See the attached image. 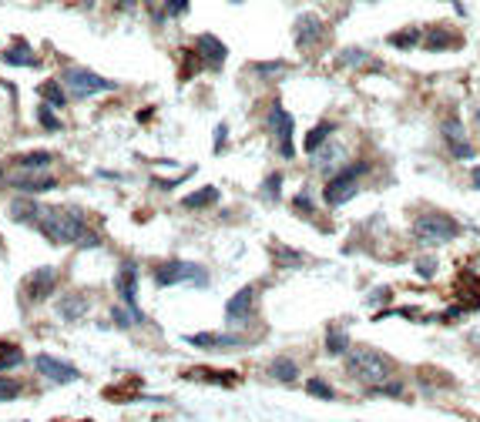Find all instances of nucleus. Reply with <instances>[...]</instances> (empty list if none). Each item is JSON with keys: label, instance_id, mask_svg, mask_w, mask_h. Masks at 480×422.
<instances>
[{"label": "nucleus", "instance_id": "1", "mask_svg": "<svg viewBox=\"0 0 480 422\" xmlns=\"http://www.w3.org/2000/svg\"><path fill=\"white\" fill-rule=\"evenodd\" d=\"M34 228L51 245H78V248H98L101 245V238L84 222V211L78 208H44Z\"/></svg>", "mask_w": 480, "mask_h": 422}, {"label": "nucleus", "instance_id": "2", "mask_svg": "<svg viewBox=\"0 0 480 422\" xmlns=\"http://www.w3.org/2000/svg\"><path fill=\"white\" fill-rule=\"evenodd\" d=\"M346 372L359 382H370V386H380L383 379L393 372V362L383 355V352H373V348H353L346 352Z\"/></svg>", "mask_w": 480, "mask_h": 422}, {"label": "nucleus", "instance_id": "3", "mask_svg": "<svg viewBox=\"0 0 480 422\" xmlns=\"http://www.w3.org/2000/svg\"><path fill=\"white\" fill-rule=\"evenodd\" d=\"M370 161H356V165H342L333 178H326V188H323V201L329 208H340L342 201H349V198H356V181L370 171Z\"/></svg>", "mask_w": 480, "mask_h": 422}, {"label": "nucleus", "instance_id": "4", "mask_svg": "<svg viewBox=\"0 0 480 422\" xmlns=\"http://www.w3.org/2000/svg\"><path fill=\"white\" fill-rule=\"evenodd\" d=\"M182 282H192V285L205 288L208 285V271L199 261H182V258H168L155 265V285L158 288H171V285H182Z\"/></svg>", "mask_w": 480, "mask_h": 422}, {"label": "nucleus", "instance_id": "5", "mask_svg": "<svg viewBox=\"0 0 480 422\" xmlns=\"http://www.w3.org/2000/svg\"><path fill=\"white\" fill-rule=\"evenodd\" d=\"M61 81H64V88H67V94L78 97V101H88L94 94H105V90L118 88L111 77H101V74H94V71H88V67H74V64L61 71Z\"/></svg>", "mask_w": 480, "mask_h": 422}, {"label": "nucleus", "instance_id": "6", "mask_svg": "<svg viewBox=\"0 0 480 422\" xmlns=\"http://www.w3.org/2000/svg\"><path fill=\"white\" fill-rule=\"evenodd\" d=\"M265 131L279 141V154H282V158H286V161H293V158H295V144H293L295 121H293V114L282 107L279 97L269 104V114H265Z\"/></svg>", "mask_w": 480, "mask_h": 422}, {"label": "nucleus", "instance_id": "7", "mask_svg": "<svg viewBox=\"0 0 480 422\" xmlns=\"http://www.w3.org/2000/svg\"><path fill=\"white\" fill-rule=\"evenodd\" d=\"M420 241H427V245H444V241L457 238L460 235V225L450 218V215H440V211H430V215H420L417 225H413Z\"/></svg>", "mask_w": 480, "mask_h": 422}, {"label": "nucleus", "instance_id": "8", "mask_svg": "<svg viewBox=\"0 0 480 422\" xmlns=\"http://www.w3.org/2000/svg\"><path fill=\"white\" fill-rule=\"evenodd\" d=\"M118 295H121L124 308L135 315V325H145V312L138 308V265L135 261H124L121 268H118Z\"/></svg>", "mask_w": 480, "mask_h": 422}, {"label": "nucleus", "instance_id": "9", "mask_svg": "<svg viewBox=\"0 0 480 422\" xmlns=\"http://www.w3.org/2000/svg\"><path fill=\"white\" fill-rule=\"evenodd\" d=\"M11 184L24 195H44V191L58 188V178L51 175V168H20L11 175Z\"/></svg>", "mask_w": 480, "mask_h": 422}, {"label": "nucleus", "instance_id": "10", "mask_svg": "<svg viewBox=\"0 0 480 422\" xmlns=\"http://www.w3.org/2000/svg\"><path fill=\"white\" fill-rule=\"evenodd\" d=\"M342 165H346V141H340L336 135L329 137L319 151H312V168L319 175H326V178H333Z\"/></svg>", "mask_w": 480, "mask_h": 422}, {"label": "nucleus", "instance_id": "11", "mask_svg": "<svg viewBox=\"0 0 480 422\" xmlns=\"http://www.w3.org/2000/svg\"><path fill=\"white\" fill-rule=\"evenodd\" d=\"M326 24L319 20V14H299L293 24V41L299 50H312V47L323 41Z\"/></svg>", "mask_w": 480, "mask_h": 422}, {"label": "nucleus", "instance_id": "12", "mask_svg": "<svg viewBox=\"0 0 480 422\" xmlns=\"http://www.w3.org/2000/svg\"><path fill=\"white\" fill-rule=\"evenodd\" d=\"M34 369H37L44 379L58 382V386H67V382H78V379H81L78 365L58 359V355H37V359H34Z\"/></svg>", "mask_w": 480, "mask_h": 422}, {"label": "nucleus", "instance_id": "13", "mask_svg": "<svg viewBox=\"0 0 480 422\" xmlns=\"http://www.w3.org/2000/svg\"><path fill=\"white\" fill-rule=\"evenodd\" d=\"M58 268H37L27 275V285H24V299L31 305H41V301L51 299V292L58 288Z\"/></svg>", "mask_w": 480, "mask_h": 422}, {"label": "nucleus", "instance_id": "14", "mask_svg": "<svg viewBox=\"0 0 480 422\" xmlns=\"http://www.w3.org/2000/svg\"><path fill=\"white\" fill-rule=\"evenodd\" d=\"M195 50L201 54L205 67H212V71H222V64L229 60V47L222 44L215 34H199L195 37Z\"/></svg>", "mask_w": 480, "mask_h": 422}, {"label": "nucleus", "instance_id": "15", "mask_svg": "<svg viewBox=\"0 0 480 422\" xmlns=\"http://www.w3.org/2000/svg\"><path fill=\"white\" fill-rule=\"evenodd\" d=\"M252 308H255V285H246L239 288L232 299H229V305H225V318L229 322H239V325H246L248 318H252Z\"/></svg>", "mask_w": 480, "mask_h": 422}, {"label": "nucleus", "instance_id": "16", "mask_svg": "<svg viewBox=\"0 0 480 422\" xmlns=\"http://www.w3.org/2000/svg\"><path fill=\"white\" fill-rule=\"evenodd\" d=\"M423 47H427L430 54H440V50H457V47H464V37H460V34H453L450 27H430V30H423Z\"/></svg>", "mask_w": 480, "mask_h": 422}, {"label": "nucleus", "instance_id": "17", "mask_svg": "<svg viewBox=\"0 0 480 422\" xmlns=\"http://www.w3.org/2000/svg\"><path fill=\"white\" fill-rule=\"evenodd\" d=\"M0 60H4V64H11V67H41V64H44V60L34 54V47L27 44L24 37H17L14 44L0 54Z\"/></svg>", "mask_w": 480, "mask_h": 422}, {"label": "nucleus", "instance_id": "18", "mask_svg": "<svg viewBox=\"0 0 480 422\" xmlns=\"http://www.w3.org/2000/svg\"><path fill=\"white\" fill-rule=\"evenodd\" d=\"M11 222H17V225H37V218H41V205L34 201V195H24V198H14L11 201Z\"/></svg>", "mask_w": 480, "mask_h": 422}, {"label": "nucleus", "instance_id": "19", "mask_svg": "<svg viewBox=\"0 0 480 422\" xmlns=\"http://www.w3.org/2000/svg\"><path fill=\"white\" fill-rule=\"evenodd\" d=\"M185 342H188V346H199V348H235V346H242V339H239V335H212V332L188 335Z\"/></svg>", "mask_w": 480, "mask_h": 422}, {"label": "nucleus", "instance_id": "20", "mask_svg": "<svg viewBox=\"0 0 480 422\" xmlns=\"http://www.w3.org/2000/svg\"><path fill=\"white\" fill-rule=\"evenodd\" d=\"M58 315H61L64 322L84 318L88 315V299H84V295H64V299L58 301Z\"/></svg>", "mask_w": 480, "mask_h": 422}, {"label": "nucleus", "instance_id": "21", "mask_svg": "<svg viewBox=\"0 0 480 422\" xmlns=\"http://www.w3.org/2000/svg\"><path fill=\"white\" fill-rule=\"evenodd\" d=\"M215 201H218V188H215V184H205V188H199V191H192V195L182 198V208L199 211V208H208V205H215Z\"/></svg>", "mask_w": 480, "mask_h": 422}, {"label": "nucleus", "instance_id": "22", "mask_svg": "<svg viewBox=\"0 0 480 422\" xmlns=\"http://www.w3.org/2000/svg\"><path fill=\"white\" fill-rule=\"evenodd\" d=\"M336 135V121H323V124H316V128H312L309 135H306V144H302V148L309 151H319L326 144V141H329V137Z\"/></svg>", "mask_w": 480, "mask_h": 422}, {"label": "nucleus", "instance_id": "23", "mask_svg": "<svg viewBox=\"0 0 480 422\" xmlns=\"http://www.w3.org/2000/svg\"><path fill=\"white\" fill-rule=\"evenodd\" d=\"M269 372H272V379H276V382H286V386H289V382H295V379H299V365H295L289 355H279V359H272Z\"/></svg>", "mask_w": 480, "mask_h": 422}, {"label": "nucleus", "instance_id": "24", "mask_svg": "<svg viewBox=\"0 0 480 422\" xmlns=\"http://www.w3.org/2000/svg\"><path fill=\"white\" fill-rule=\"evenodd\" d=\"M37 94H41L51 107H58V111H61V107L67 104V97H71V94L58 84V81H41V84H37Z\"/></svg>", "mask_w": 480, "mask_h": 422}, {"label": "nucleus", "instance_id": "25", "mask_svg": "<svg viewBox=\"0 0 480 422\" xmlns=\"http://www.w3.org/2000/svg\"><path fill=\"white\" fill-rule=\"evenodd\" d=\"M387 44H389V47H400V50H410V47L423 44V30H417V27H403V30H396V34H389Z\"/></svg>", "mask_w": 480, "mask_h": 422}, {"label": "nucleus", "instance_id": "26", "mask_svg": "<svg viewBox=\"0 0 480 422\" xmlns=\"http://www.w3.org/2000/svg\"><path fill=\"white\" fill-rule=\"evenodd\" d=\"M199 71H205V60H201L199 50H195V47L182 50V67H178V77H182V81H192Z\"/></svg>", "mask_w": 480, "mask_h": 422}, {"label": "nucleus", "instance_id": "27", "mask_svg": "<svg viewBox=\"0 0 480 422\" xmlns=\"http://www.w3.org/2000/svg\"><path fill=\"white\" fill-rule=\"evenodd\" d=\"M326 352L329 355H346L349 352V335L342 329H329L326 332Z\"/></svg>", "mask_w": 480, "mask_h": 422}, {"label": "nucleus", "instance_id": "28", "mask_svg": "<svg viewBox=\"0 0 480 422\" xmlns=\"http://www.w3.org/2000/svg\"><path fill=\"white\" fill-rule=\"evenodd\" d=\"M17 365H24V348L0 342V372H7V369H17Z\"/></svg>", "mask_w": 480, "mask_h": 422}, {"label": "nucleus", "instance_id": "29", "mask_svg": "<svg viewBox=\"0 0 480 422\" xmlns=\"http://www.w3.org/2000/svg\"><path fill=\"white\" fill-rule=\"evenodd\" d=\"M54 111H58V107H51L44 101V104L37 107V124H41V128H44V131H61L64 124H61V118H58V114H54Z\"/></svg>", "mask_w": 480, "mask_h": 422}, {"label": "nucleus", "instance_id": "30", "mask_svg": "<svg viewBox=\"0 0 480 422\" xmlns=\"http://www.w3.org/2000/svg\"><path fill=\"white\" fill-rule=\"evenodd\" d=\"M17 165L20 168H51L54 165V154H51V151H27Z\"/></svg>", "mask_w": 480, "mask_h": 422}, {"label": "nucleus", "instance_id": "31", "mask_svg": "<svg viewBox=\"0 0 480 422\" xmlns=\"http://www.w3.org/2000/svg\"><path fill=\"white\" fill-rule=\"evenodd\" d=\"M262 195L269 198V201H279L282 198V175L279 171H272V175L262 181Z\"/></svg>", "mask_w": 480, "mask_h": 422}, {"label": "nucleus", "instance_id": "32", "mask_svg": "<svg viewBox=\"0 0 480 422\" xmlns=\"http://www.w3.org/2000/svg\"><path fill=\"white\" fill-rule=\"evenodd\" d=\"M20 392H24V386L17 379H0V402H14V399H20Z\"/></svg>", "mask_w": 480, "mask_h": 422}, {"label": "nucleus", "instance_id": "33", "mask_svg": "<svg viewBox=\"0 0 480 422\" xmlns=\"http://www.w3.org/2000/svg\"><path fill=\"white\" fill-rule=\"evenodd\" d=\"M306 392L316 395V399H336V392H333V386H326V379H309V382H306Z\"/></svg>", "mask_w": 480, "mask_h": 422}, {"label": "nucleus", "instance_id": "34", "mask_svg": "<svg viewBox=\"0 0 480 422\" xmlns=\"http://www.w3.org/2000/svg\"><path fill=\"white\" fill-rule=\"evenodd\" d=\"M363 60H370V54H366V50H359V47L340 50V64H342V67H356V64H363Z\"/></svg>", "mask_w": 480, "mask_h": 422}, {"label": "nucleus", "instance_id": "35", "mask_svg": "<svg viewBox=\"0 0 480 422\" xmlns=\"http://www.w3.org/2000/svg\"><path fill=\"white\" fill-rule=\"evenodd\" d=\"M444 137H447V144H453V141H464V124H460V118H447V121H444Z\"/></svg>", "mask_w": 480, "mask_h": 422}, {"label": "nucleus", "instance_id": "36", "mask_svg": "<svg viewBox=\"0 0 480 422\" xmlns=\"http://www.w3.org/2000/svg\"><path fill=\"white\" fill-rule=\"evenodd\" d=\"M279 71H286V60H259V64H252V74L259 77H269V74H279Z\"/></svg>", "mask_w": 480, "mask_h": 422}, {"label": "nucleus", "instance_id": "37", "mask_svg": "<svg viewBox=\"0 0 480 422\" xmlns=\"http://www.w3.org/2000/svg\"><path fill=\"white\" fill-rule=\"evenodd\" d=\"M293 208L299 211V215H312V211H316V201H312L309 191H299V195H293Z\"/></svg>", "mask_w": 480, "mask_h": 422}, {"label": "nucleus", "instance_id": "38", "mask_svg": "<svg viewBox=\"0 0 480 422\" xmlns=\"http://www.w3.org/2000/svg\"><path fill=\"white\" fill-rule=\"evenodd\" d=\"M450 154H453V158H460V161H470V158L477 154V148H474V144H467V137H464V141H453V144H450Z\"/></svg>", "mask_w": 480, "mask_h": 422}, {"label": "nucleus", "instance_id": "39", "mask_svg": "<svg viewBox=\"0 0 480 422\" xmlns=\"http://www.w3.org/2000/svg\"><path fill=\"white\" fill-rule=\"evenodd\" d=\"M188 7H192V0H165V14H168V17L188 14Z\"/></svg>", "mask_w": 480, "mask_h": 422}, {"label": "nucleus", "instance_id": "40", "mask_svg": "<svg viewBox=\"0 0 480 422\" xmlns=\"http://www.w3.org/2000/svg\"><path fill=\"white\" fill-rule=\"evenodd\" d=\"M188 379H229V382H235V372H208V369H195V372H188Z\"/></svg>", "mask_w": 480, "mask_h": 422}, {"label": "nucleus", "instance_id": "41", "mask_svg": "<svg viewBox=\"0 0 480 422\" xmlns=\"http://www.w3.org/2000/svg\"><path fill=\"white\" fill-rule=\"evenodd\" d=\"M272 255H276V261H279V265H299V261H302V255H299V252H282V248H272Z\"/></svg>", "mask_w": 480, "mask_h": 422}, {"label": "nucleus", "instance_id": "42", "mask_svg": "<svg viewBox=\"0 0 480 422\" xmlns=\"http://www.w3.org/2000/svg\"><path fill=\"white\" fill-rule=\"evenodd\" d=\"M434 271H436L434 258H420V261H417V275H423V278H434Z\"/></svg>", "mask_w": 480, "mask_h": 422}, {"label": "nucleus", "instance_id": "43", "mask_svg": "<svg viewBox=\"0 0 480 422\" xmlns=\"http://www.w3.org/2000/svg\"><path fill=\"white\" fill-rule=\"evenodd\" d=\"M225 144H229V124H218L215 128V151L218 154L225 151Z\"/></svg>", "mask_w": 480, "mask_h": 422}, {"label": "nucleus", "instance_id": "44", "mask_svg": "<svg viewBox=\"0 0 480 422\" xmlns=\"http://www.w3.org/2000/svg\"><path fill=\"white\" fill-rule=\"evenodd\" d=\"M111 315H114V322H118V329H131V322H135V315L124 312V308H114Z\"/></svg>", "mask_w": 480, "mask_h": 422}, {"label": "nucleus", "instance_id": "45", "mask_svg": "<svg viewBox=\"0 0 480 422\" xmlns=\"http://www.w3.org/2000/svg\"><path fill=\"white\" fill-rule=\"evenodd\" d=\"M376 392H387V395H400L403 392V382H389V386H373Z\"/></svg>", "mask_w": 480, "mask_h": 422}, {"label": "nucleus", "instance_id": "46", "mask_svg": "<svg viewBox=\"0 0 480 422\" xmlns=\"http://www.w3.org/2000/svg\"><path fill=\"white\" fill-rule=\"evenodd\" d=\"M114 4V11H131L135 7V0H111Z\"/></svg>", "mask_w": 480, "mask_h": 422}, {"label": "nucleus", "instance_id": "47", "mask_svg": "<svg viewBox=\"0 0 480 422\" xmlns=\"http://www.w3.org/2000/svg\"><path fill=\"white\" fill-rule=\"evenodd\" d=\"M474 184L480 188V168H474Z\"/></svg>", "mask_w": 480, "mask_h": 422}, {"label": "nucleus", "instance_id": "48", "mask_svg": "<svg viewBox=\"0 0 480 422\" xmlns=\"http://www.w3.org/2000/svg\"><path fill=\"white\" fill-rule=\"evenodd\" d=\"M84 7H88V11H91V7H94V0H84Z\"/></svg>", "mask_w": 480, "mask_h": 422}, {"label": "nucleus", "instance_id": "49", "mask_svg": "<svg viewBox=\"0 0 480 422\" xmlns=\"http://www.w3.org/2000/svg\"><path fill=\"white\" fill-rule=\"evenodd\" d=\"M0 184H4V168H0Z\"/></svg>", "mask_w": 480, "mask_h": 422}, {"label": "nucleus", "instance_id": "50", "mask_svg": "<svg viewBox=\"0 0 480 422\" xmlns=\"http://www.w3.org/2000/svg\"><path fill=\"white\" fill-rule=\"evenodd\" d=\"M229 4H246V0H229Z\"/></svg>", "mask_w": 480, "mask_h": 422}, {"label": "nucleus", "instance_id": "51", "mask_svg": "<svg viewBox=\"0 0 480 422\" xmlns=\"http://www.w3.org/2000/svg\"><path fill=\"white\" fill-rule=\"evenodd\" d=\"M477 124H480V111H477Z\"/></svg>", "mask_w": 480, "mask_h": 422}]
</instances>
